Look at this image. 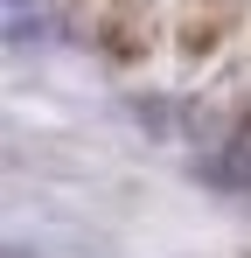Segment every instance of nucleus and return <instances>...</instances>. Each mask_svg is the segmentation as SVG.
<instances>
[{
    "instance_id": "nucleus-1",
    "label": "nucleus",
    "mask_w": 251,
    "mask_h": 258,
    "mask_svg": "<svg viewBox=\"0 0 251 258\" xmlns=\"http://www.w3.org/2000/svg\"><path fill=\"white\" fill-rule=\"evenodd\" d=\"M84 14H91L98 42L112 49V56H140L147 28H154V7L147 0H84Z\"/></svg>"
},
{
    "instance_id": "nucleus-2",
    "label": "nucleus",
    "mask_w": 251,
    "mask_h": 258,
    "mask_svg": "<svg viewBox=\"0 0 251 258\" xmlns=\"http://www.w3.org/2000/svg\"><path fill=\"white\" fill-rule=\"evenodd\" d=\"M49 0H7V42L28 49V42H49Z\"/></svg>"
},
{
    "instance_id": "nucleus-3",
    "label": "nucleus",
    "mask_w": 251,
    "mask_h": 258,
    "mask_svg": "<svg viewBox=\"0 0 251 258\" xmlns=\"http://www.w3.org/2000/svg\"><path fill=\"white\" fill-rule=\"evenodd\" d=\"M209 174H216L223 188H237V196H251V126L237 133V140H230V147H223L216 161H209Z\"/></svg>"
},
{
    "instance_id": "nucleus-4",
    "label": "nucleus",
    "mask_w": 251,
    "mask_h": 258,
    "mask_svg": "<svg viewBox=\"0 0 251 258\" xmlns=\"http://www.w3.org/2000/svg\"><path fill=\"white\" fill-rule=\"evenodd\" d=\"M189 7H196V28H203V49H209V42H216V28H230L251 0H189Z\"/></svg>"
}]
</instances>
